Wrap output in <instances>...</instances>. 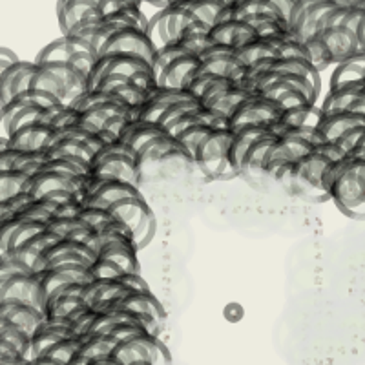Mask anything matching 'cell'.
<instances>
[{
  "label": "cell",
  "mask_w": 365,
  "mask_h": 365,
  "mask_svg": "<svg viewBox=\"0 0 365 365\" xmlns=\"http://www.w3.org/2000/svg\"><path fill=\"white\" fill-rule=\"evenodd\" d=\"M305 48H307L309 53V61H311L312 66L316 68L318 71L325 70L329 64H334V58H332L331 51H329L327 44L324 42V38L316 35V37H311L309 41L303 42Z\"/></svg>",
  "instance_id": "cell-8"
},
{
  "label": "cell",
  "mask_w": 365,
  "mask_h": 365,
  "mask_svg": "<svg viewBox=\"0 0 365 365\" xmlns=\"http://www.w3.org/2000/svg\"><path fill=\"white\" fill-rule=\"evenodd\" d=\"M145 2L146 4L155 6V8H159V9H165L170 6V0H145Z\"/></svg>",
  "instance_id": "cell-12"
},
{
  "label": "cell",
  "mask_w": 365,
  "mask_h": 365,
  "mask_svg": "<svg viewBox=\"0 0 365 365\" xmlns=\"http://www.w3.org/2000/svg\"><path fill=\"white\" fill-rule=\"evenodd\" d=\"M104 53H135L141 55L148 61L150 64H154L155 57H158V48L154 42L150 41L148 34L141 28H128L119 29L103 48L101 55Z\"/></svg>",
  "instance_id": "cell-1"
},
{
  "label": "cell",
  "mask_w": 365,
  "mask_h": 365,
  "mask_svg": "<svg viewBox=\"0 0 365 365\" xmlns=\"http://www.w3.org/2000/svg\"><path fill=\"white\" fill-rule=\"evenodd\" d=\"M146 34H148L150 41L154 42L158 51L161 50V48H165L166 44H170L172 38L170 34H168V13H166V8L159 9L154 17L150 19Z\"/></svg>",
  "instance_id": "cell-6"
},
{
  "label": "cell",
  "mask_w": 365,
  "mask_h": 365,
  "mask_svg": "<svg viewBox=\"0 0 365 365\" xmlns=\"http://www.w3.org/2000/svg\"><path fill=\"white\" fill-rule=\"evenodd\" d=\"M29 178L31 175L21 170H2V203L24 194Z\"/></svg>",
  "instance_id": "cell-7"
},
{
  "label": "cell",
  "mask_w": 365,
  "mask_h": 365,
  "mask_svg": "<svg viewBox=\"0 0 365 365\" xmlns=\"http://www.w3.org/2000/svg\"><path fill=\"white\" fill-rule=\"evenodd\" d=\"M57 17L58 26L63 35H68L71 28L79 22L88 19L103 17L101 13V2L96 0H66V2H57Z\"/></svg>",
  "instance_id": "cell-2"
},
{
  "label": "cell",
  "mask_w": 365,
  "mask_h": 365,
  "mask_svg": "<svg viewBox=\"0 0 365 365\" xmlns=\"http://www.w3.org/2000/svg\"><path fill=\"white\" fill-rule=\"evenodd\" d=\"M338 8H358L365 2V0H332Z\"/></svg>",
  "instance_id": "cell-11"
},
{
  "label": "cell",
  "mask_w": 365,
  "mask_h": 365,
  "mask_svg": "<svg viewBox=\"0 0 365 365\" xmlns=\"http://www.w3.org/2000/svg\"><path fill=\"white\" fill-rule=\"evenodd\" d=\"M358 158V172H360L361 179H364V185H365V155L361 154H354Z\"/></svg>",
  "instance_id": "cell-13"
},
{
  "label": "cell",
  "mask_w": 365,
  "mask_h": 365,
  "mask_svg": "<svg viewBox=\"0 0 365 365\" xmlns=\"http://www.w3.org/2000/svg\"><path fill=\"white\" fill-rule=\"evenodd\" d=\"M17 63H19V57L13 53L11 50H8V48H2V50H0V73L9 70V68L15 66Z\"/></svg>",
  "instance_id": "cell-9"
},
{
  "label": "cell",
  "mask_w": 365,
  "mask_h": 365,
  "mask_svg": "<svg viewBox=\"0 0 365 365\" xmlns=\"http://www.w3.org/2000/svg\"><path fill=\"white\" fill-rule=\"evenodd\" d=\"M75 53L73 42L68 35H63L61 38L53 41L51 44H48L44 50L38 53L37 64H48V63H68L71 55Z\"/></svg>",
  "instance_id": "cell-5"
},
{
  "label": "cell",
  "mask_w": 365,
  "mask_h": 365,
  "mask_svg": "<svg viewBox=\"0 0 365 365\" xmlns=\"http://www.w3.org/2000/svg\"><path fill=\"white\" fill-rule=\"evenodd\" d=\"M130 2H132V4H135V6H143V4H145V0H130Z\"/></svg>",
  "instance_id": "cell-14"
},
{
  "label": "cell",
  "mask_w": 365,
  "mask_h": 365,
  "mask_svg": "<svg viewBox=\"0 0 365 365\" xmlns=\"http://www.w3.org/2000/svg\"><path fill=\"white\" fill-rule=\"evenodd\" d=\"M319 37L324 38V42L327 44L329 51H331L332 58H334V64L344 63L345 58H349L351 55L356 53V51L364 50L356 31L344 28V26L325 29V31L319 34Z\"/></svg>",
  "instance_id": "cell-3"
},
{
  "label": "cell",
  "mask_w": 365,
  "mask_h": 365,
  "mask_svg": "<svg viewBox=\"0 0 365 365\" xmlns=\"http://www.w3.org/2000/svg\"><path fill=\"white\" fill-rule=\"evenodd\" d=\"M270 2H272V4L279 9V13H282L283 17L289 21L292 15V9H294V6L298 0H270Z\"/></svg>",
  "instance_id": "cell-10"
},
{
  "label": "cell",
  "mask_w": 365,
  "mask_h": 365,
  "mask_svg": "<svg viewBox=\"0 0 365 365\" xmlns=\"http://www.w3.org/2000/svg\"><path fill=\"white\" fill-rule=\"evenodd\" d=\"M110 210L113 212V216L117 217V221L126 225L133 232L143 223V220H145V216L150 212V208L146 207V201L143 200V195H139V197H126V200H120L117 203L110 205Z\"/></svg>",
  "instance_id": "cell-4"
}]
</instances>
